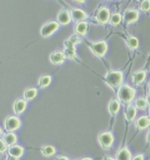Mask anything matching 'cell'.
<instances>
[{"instance_id": "cell-1", "label": "cell", "mask_w": 150, "mask_h": 160, "mask_svg": "<svg viewBox=\"0 0 150 160\" xmlns=\"http://www.w3.org/2000/svg\"><path fill=\"white\" fill-rule=\"evenodd\" d=\"M135 96V90L129 85H122L118 92V98L124 104L130 103Z\"/></svg>"}, {"instance_id": "cell-2", "label": "cell", "mask_w": 150, "mask_h": 160, "mask_svg": "<svg viewBox=\"0 0 150 160\" xmlns=\"http://www.w3.org/2000/svg\"><path fill=\"white\" fill-rule=\"evenodd\" d=\"M80 42L79 37L77 35H73L71 36L69 40L65 41L64 45H65V50L64 54L65 57L69 59H74L75 57V45Z\"/></svg>"}, {"instance_id": "cell-3", "label": "cell", "mask_w": 150, "mask_h": 160, "mask_svg": "<svg viewBox=\"0 0 150 160\" xmlns=\"http://www.w3.org/2000/svg\"><path fill=\"white\" fill-rule=\"evenodd\" d=\"M123 74L120 71H109L105 76V83L112 88H116L121 85Z\"/></svg>"}, {"instance_id": "cell-4", "label": "cell", "mask_w": 150, "mask_h": 160, "mask_svg": "<svg viewBox=\"0 0 150 160\" xmlns=\"http://www.w3.org/2000/svg\"><path fill=\"white\" fill-rule=\"evenodd\" d=\"M114 138L112 133L110 132H103L101 134H99V142L100 146L102 147L104 150H108L111 148V146L113 145Z\"/></svg>"}, {"instance_id": "cell-5", "label": "cell", "mask_w": 150, "mask_h": 160, "mask_svg": "<svg viewBox=\"0 0 150 160\" xmlns=\"http://www.w3.org/2000/svg\"><path fill=\"white\" fill-rule=\"evenodd\" d=\"M89 47L90 48L91 51L95 56L102 57L107 51V44L105 42H99L90 44Z\"/></svg>"}, {"instance_id": "cell-6", "label": "cell", "mask_w": 150, "mask_h": 160, "mask_svg": "<svg viewBox=\"0 0 150 160\" xmlns=\"http://www.w3.org/2000/svg\"><path fill=\"white\" fill-rule=\"evenodd\" d=\"M59 28V24L56 21H50L47 22L43 26L41 29V35L44 38H47L50 36L51 34L55 33Z\"/></svg>"}, {"instance_id": "cell-7", "label": "cell", "mask_w": 150, "mask_h": 160, "mask_svg": "<svg viewBox=\"0 0 150 160\" xmlns=\"http://www.w3.org/2000/svg\"><path fill=\"white\" fill-rule=\"evenodd\" d=\"M20 120L16 116H9L5 119V128L6 131H14L20 127Z\"/></svg>"}, {"instance_id": "cell-8", "label": "cell", "mask_w": 150, "mask_h": 160, "mask_svg": "<svg viewBox=\"0 0 150 160\" xmlns=\"http://www.w3.org/2000/svg\"><path fill=\"white\" fill-rule=\"evenodd\" d=\"M65 54L61 50H56V51H54L51 53L49 59L53 64H61L62 63L64 60H65Z\"/></svg>"}, {"instance_id": "cell-9", "label": "cell", "mask_w": 150, "mask_h": 160, "mask_svg": "<svg viewBox=\"0 0 150 160\" xmlns=\"http://www.w3.org/2000/svg\"><path fill=\"white\" fill-rule=\"evenodd\" d=\"M139 18V12L136 10H127L124 13V20L127 24L133 23Z\"/></svg>"}, {"instance_id": "cell-10", "label": "cell", "mask_w": 150, "mask_h": 160, "mask_svg": "<svg viewBox=\"0 0 150 160\" xmlns=\"http://www.w3.org/2000/svg\"><path fill=\"white\" fill-rule=\"evenodd\" d=\"M97 19L99 23L104 24L110 20V12L107 8H101L99 10L98 14H97Z\"/></svg>"}, {"instance_id": "cell-11", "label": "cell", "mask_w": 150, "mask_h": 160, "mask_svg": "<svg viewBox=\"0 0 150 160\" xmlns=\"http://www.w3.org/2000/svg\"><path fill=\"white\" fill-rule=\"evenodd\" d=\"M57 20L61 25H67V24H69L71 20V16L70 14V12L68 11H66V10H61V12L58 13Z\"/></svg>"}, {"instance_id": "cell-12", "label": "cell", "mask_w": 150, "mask_h": 160, "mask_svg": "<svg viewBox=\"0 0 150 160\" xmlns=\"http://www.w3.org/2000/svg\"><path fill=\"white\" fill-rule=\"evenodd\" d=\"M27 108V101L24 99H17L13 105V111L16 114H20Z\"/></svg>"}, {"instance_id": "cell-13", "label": "cell", "mask_w": 150, "mask_h": 160, "mask_svg": "<svg viewBox=\"0 0 150 160\" xmlns=\"http://www.w3.org/2000/svg\"><path fill=\"white\" fill-rule=\"evenodd\" d=\"M135 124L138 129L143 130L150 126V119L148 116H141L136 121Z\"/></svg>"}, {"instance_id": "cell-14", "label": "cell", "mask_w": 150, "mask_h": 160, "mask_svg": "<svg viewBox=\"0 0 150 160\" xmlns=\"http://www.w3.org/2000/svg\"><path fill=\"white\" fill-rule=\"evenodd\" d=\"M71 17L75 20V22L77 21H82L87 18V14L84 11L80 9H73L71 11Z\"/></svg>"}, {"instance_id": "cell-15", "label": "cell", "mask_w": 150, "mask_h": 160, "mask_svg": "<svg viewBox=\"0 0 150 160\" xmlns=\"http://www.w3.org/2000/svg\"><path fill=\"white\" fill-rule=\"evenodd\" d=\"M131 152L127 148H123L118 151L116 154V160H131Z\"/></svg>"}, {"instance_id": "cell-16", "label": "cell", "mask_w": 150, "mask_h": 160, "mask_svg": "<svg viewBox=\"0 0 150 160\" xmlns=\"http://www.w3.org/2000/svg\"><path fill=\"white\" fill-rule=\"evenodd\" d=\"M8 153L11 156H13V157H16V158H20L21 156L23 155L24 149L21 146L12 145L10 146Z\"/></svg>"}, {"instance_id": "cell-17", "label": "cell", "mask_w": 150, "mask_h": 160, "mask_svg": "<svg viewBox=\"0 0 150 160\" xmlns=\"http://www.w3.org/2000/svg\"><path fill=\"white\" fill-rule=\"evenodd\" d=\"M75 33L79 35L84 36L87 33V29H88V24L85 21H80L75 25Z\"/></svg>"}, {"instance_id": "cell-18", "label": "cell", "mask_w": 150, "mask_h": 160, "mask_svg": "<svg viewBox=\"0 0 150 160\" xmlns=\"http://www.w3.org/2000/svg\"><path fill=\"white\" fill-rule=\"evenodd\" d=\"M120 108V105L119 102L116 100V99H113L109 102L108 105V110H109V113H111L112 115H115L116 113L119 112V110Z\"/></svg>"}, {"instance_id": "cell-19", "label": "cell", "mask_w": 150, "mask_h": 160, "mask_svg": "<svg viewBox=\"0 0 150 160\" xmlns=\"http://www.w3.org/2000/svg\"><path fill=\"white\" fill-rule=\"evenodd\" d=\"M146 78L145 71H136L133 74V82L135 85H140L142 83Z\"/></svg>"}, {"instance_id": "cell-20", "label": "cell", "mask_w": 150, "mask_h": 160, "mask_svg": "<svg viewBox=\"0 0 150 160\" xmlns=\"http://www.w3.org/2000/svg\"><path fill=\"white\" fill-rule=\"evenodd\" d=\"M2 139L5 142V143L8 146L14 145L15 143H16V142H17V137H16V135L13 134V133L5 134Z\"/></svg>"}, {"instance_id": "cell-21", "label": "cell", "mask_w": 150, "mask_h": 160, "mask_svg": "<svg viewBox=\"0 0 150 160\" xmlns=\"http://www.w3.org/2000/svg\"><path fill=\"white\" fill-rule=\"evenodd\" d=\"M136 113H137V111H136L135 106H130V107L126 110V118H127V121L132 122V121L135 118Z\"/></svg>"}, {"instance_id": "cell-22", "label": "cell", "mask_w": 150, "mask_h": 160, "mask_svg": "<svg viewBox=\"0 0 150 160\" xmlns=\"http://www.w3.org/2000/svg\"><path fill=\"white\" fill-rule=\"evenodd\" d=\"M37 95V90L35 88H28L24 92V98L26 100H32Z\"/></svg>"}, {"instance_id": "cell-23", "label": "cell", "mask_w": 150, "mask_h": 160, "mask_svg": "<svg viewBox=\"0 0 150 160\" xmlns=\"http://www.w3.org/2000/svg\"><path fill=\"white\" fill-rule=\"evenodd\" d=\"M41 152H42V154L45 157H51V156H53L56 153V149H55L54 146L46 145L42 147Z\"/></svg>"}, {"instance_id": "cell-24", "label": "cell", "mask_w": 150, "mask_h": 160, "mask_svg": "<svg viewBox=\"0 0 150 160\" xmlns=\"http://www.w3.org/2000/svg\"><path fill=\"white\" fill-rule=\"evenodd\" d=\"M51 83V77L50 76H43L41 77L40 79H39V82H38V85L41 88H45L47 87V85H49Z\"/></svg>"}, {"instance_id": "cell-25", "label": "cell", "mask_w": 150, "mask_h": 160, "mask_svg": "<svg viewBox=\"0 0 150 160\" xmlns=\"http://www.w3.org/2000/svg\"><path fill=\"white\" fill-rule=\"evenodd\" d=\"M127 46L130 48L131 49H134V48H136L139 46V41H138L137 38L131 36V37H129L127 39Z\"/></svg>"}, {"instance_id": "cell-26", "label": "cell", "mask_w": 150, "mask_h": 160, "mask_svg": "<svg viewBox=\"0 0 150 160\" xmlns=\"http://www.w3.org/2000/svg\"><path fill=\"white\" fill-rule=\"evenodd\" d=\"M148 103L147 99L140 98L135 101V107L137 108L141 109V110H145L147 108V107H148Z\"/></svg>"}, {"instance_id": "cell-27", "label": "cell", "mask_w": 150, "mask_h": 160, "mask_svg": "<svg viewBox=\"0 0 150 160\" xmlns=\"http://www.w3.org/2000/svg\"><path fill=\"white\" fill-rule=\"evenodd\" d=\"M121 21V15L119 13H114L110 18V23L113 26H117Z\"/></svg>"}, {"instance_id": "cell-28", "label": "cell", "mask_w": 150, "mask_h": 160, "mask_svg": "<svg viewBox=\"0 0 150 160\" xmlns=\"http://www.w3.org/2000/svg\"><path fill=\"white\" fill-rule=\"evenodd\" d=\"M141 11L143 12H148L150 10V0H143L141 5Z\"/></svg>"}, {"instance_id": "cell-29", "label": "cell", "mask_w": 150, "mask_h": 160, "mask_svg": "<svg viewBox=\"0 0 150 160\" xmlns=\"http://www.w3.org/2000/svg\"><path fill=\"white\" fill-rule=\"evenodd\" d=\"M0 142H1V148H0V152L1 153H5V151H7V144L5 143V142L3 140V139H1V141H0Z\"/></svg>"}, {"instance_id": "cell-30", "label": "cell", "mask_w": 150, "mask_h": 160, "mask_svg": "<svg viewBox=\"0 0 150 160\" xmlns=\"http://www.w3.org/2000/svg\"><path fill=\"white\" fill-rule=\"evenodd\" d=\"M132 160H144V157H143V155L140 154V155L135 156Z\"/></svg>"}, {"instance_id": "cell-31", "label": "cell", "mask_w": 150, "mask_h": 160, "mask_svg": "<svg viewBox=\"0 0 150 160\" xmlns=\"http://www.w3.org/2000/svg\"><path fill=\"white\" fill-rule=\"evenodd\" d=\"M6 160H19V158H16V157H13V156H7L6 157Z\"/></svg>"}, {"instance_id": "cell-32", "label": "cell", "mask_w": 150, "mask_h": 160, "mask_svg": "<svg viewBox=\"0 0 150 160\" xmlns=\"http://www.w3.org/2000/svg\"><path fill=\"white\" fill-rule=\"evenodd\" d=\"M56 160H69V158H67V157H58V158H56Z\"/></svg>"}, {"instance_id": "cell-33", "label": "cell", "mask_w": 150, "mask_h": 160, "mask_svg": "<svg viewBox=\"0 0 150 160\" xmlns=\"http://www.w3.org/2000/svg\"><path fill=\"white\" fill-rule=\"evenodd\" d=\"M147 141H148V143H150V130L148 133V135H147Z\"/></svg>"}, {"instance_id": "cell-34", "label": "cell", "mask_w": 150, "mask_h": 160, "mask_svg": "<svg viewBox=\"0 0 150 160\" xmlns=\"http://www.w3.org/2000/svg\"><path fill=\"white\" fill-rule=\"evenodd\" d=\"M103 160H115V159H113V158H110V157H104Z\"/></svg>"}, {"instance_id": "cell-35", "label": "cell", "mask_w": 150, "mask_h": 160, "mask_svg": "<svg viewBox=\"0 0 150 160\" xmlns=\"http://www.w3.org/2000/svg\"><path fill=\"white\" fill-rule=\"evenodd\" d=\"M147 101H148V105H150V93L148 95V97H147Z\"/></svg>"}, {"instance_id": "cell-36", "label": "cell", "mask_w": 150, "mask_h": 160, "mask_svg": "<svg viewBox=\"0 0 150 160\" xmlns=\"http://www.w3.org/2000/svg\"><path fill=\"white\" fill-rule=\"evenodd\" d=\"M76 3H83V2H85V0H75Z\"/></svg>"}, {"instance_id": "cell-37", "label": "cell", "mask_w": 150, "mask_h": 160, "mask_svg": "<svg viewBox=\"0 0 150 160\" xmlns=\"http://www.w3.org/2000/svg\"><path fill=\"white\" fill-rule=\"evenodd\" d=\"M81 160H92L91 158H83V159Z\"/></svg>"}]
</instances>
